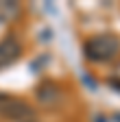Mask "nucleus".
I'll return each instance as SVG.
<instances>
[{
  "label": "nucleus",
  "mask_w": 120,
  "mask_h": 122,
  "mask_svg": "<svg viewBox=\"0 0 120 122\" xmlns=\"http://www.w3.org/2000/svg\"><path fill=\"white\" fill-rule=\"evenodd\" d=\"M109 83H111V85H116V87H118V92H120V81H109Z\"/></svg>",
  "instance_id": "obj_6"
},
{
  "label": "nucleus",
  "mask_w": 120,
  "mask_h": 122,
  "mask_svg": "<svg viewBox=\"0 0 120 122\" xmlns=\"http://www.w3.org/2000/svg\"><path fill=\"white\" fill-rule=\"evenodd\" d=\"M18 15H20V5L18 2H11V0L0 2V22H11Z\"/></svg>",
  "instance_id": "obj_5"
},
{
  "label": "nucleus",
  "mask_w": 120,
  "mask_h": 122,
  "mask_svg": "<svg viewBox=\"0 0 120 122\" xmlns=\"http://www.w3.org/2000/svg\"><path fill=\"white\" fill-rule=\"evenodd\" d=\"M0 116L2 118H9V120H28L33 116L31 107H28L24 100L20 98H13V96H7V94H0Z\"/></svg>",
  "instance_id": "obj_2"
},
{
  "label": "nucleus",
  "mask_w": 120,
  "mask_h": 122,
  "mask_svg": "<svg viewBox=\"0 0 120 122\" xmlns=\"http://www.w3.org/2000/svg\"><path fill=\"white\" fill-rule=\"evenodd\" d=\"M116 120H118V122H120V113H118V116H116Z\"/></svg>",
  "instance_id": "obj_7"
},
{
  "label": "nucleus",
  "mask_w": 120,
  "mask_h": 122,
  "mask_svg": "<svg viewBox=\"0 0 120 122\" xmlns=\"http://www.w3.org/2000/svg\"><path fill=\"white\" fill-rule=\"evenodd\" d=\"M20 52H22V48H20L18 39H13V37L2 39V41H0V70L11 66L13 61H18Z\"/></svg>",
  "instance_id": "obj_3"
},
{
  "label": "nucleus",
  "mask_w": 120,
  "mask_h": 122,
  "mask_svg": "<svg viewBox=\"0 0 120 122\" xmlns=\"http://www.w3.org/2000/svg\"><path fill=\"white\" fill-rule=\"evenodd\" d=\"M37 100L46 107H52L57 100H59V87L52 83V81H44L39 87H37Z\"/></svg>",
  "instance_id": "obj_4"
},
{
  "label": "nucleus",
  "mask_w": 120,
  "mask_h": 122,
  "mask_svg": "<svg viewBox=\"0 0 120 122\" xmlns=\"http://www.w3.org/2000/svg\"><path fill=\"white\" fill-rule=\"evenodd\" d=\"M120 50V39L116 35H94L92 39H87L83 46L85 59L94 61V63H105V61H111Z\"/></svg>",
  "instance_id": "obj_1"
}]
</instances>
